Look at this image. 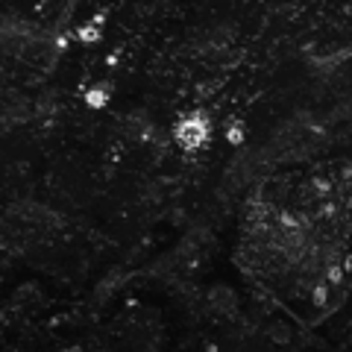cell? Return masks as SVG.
<instances>
[{"instance_id":"cell-1","label":"cell","mask_w":352,"mask_h":352,"mask_svg":"<svg viewBox=\"0 0 352 352\" xmlns=\"http://www.w3.org/2000/svg\"><path fill=\"white\" fill-rule=\"evenodd\" d=\"M59 226L56 214L44 206L36 203H27V206H18L12 214H9V229L15 235H21L24 241H38V238H47L53 229Z\"/></svg>"},{"instance_id":"cell-2","label":"cell","mask_w":352,"mask_h":352,"mask_svg":"<svg viewBox=\"0 0 352 352\" xmlns=\"http://www.w3.org/2000/svg\"><path fill=\"white\" fill-rule=\"evenodd\" d=\"M173 135H176V141H179L182 150H200L208 141V135H212V124L206 120L203 112H194V115L182 118L179 124H176Z\"/></svg>"}]
</instances>
